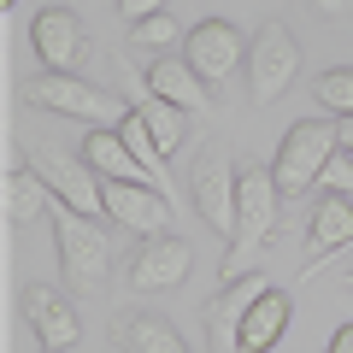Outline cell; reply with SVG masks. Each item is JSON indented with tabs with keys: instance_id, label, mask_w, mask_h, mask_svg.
Wrapping results in <instances>:
<instances>
[{
	"instance_id": "8",
	"label": "cell",
	"mask_w": 353,
	"mask_h": 353,
	"mask_svg": "<svg viewBox=\"0 0 353 353\" xmlns=\"http://www.w3.org/2000/svg\"><path fill=\"white\" fill-rule=\"evenodd\" d=\"M265 289H271L265 271H248V277L218 283V294L206 301V341H212V353H241V324H248L253 301H259Z\"/></svg>"
},
{
	"instance_id": "29",
	"label": "cell",
	"mask_w": 353,
	"mask_h": 353,
	"mask_svg": "<svg viewBox=\"0 0 353 353\" xmlns=\"http://www.w3.org/2000/svg\"><path fill=\"white\" fill-rule=\"evenodd\" d=\"M0 6H12V0H0Z\"/></svg>"
},
{
	"instance_id": "3",
	"label": "cell",
	"mask_w": 353,
	"mask_h": 353,
	"mask_svg": "<svg viewBox=\"0 0 353 353\" xmlns=\"http://www.w3.org/2000/svg\"><path fill=\"white\" fill-rule=\"evenodd\" d=\"M336 159V124H324V118H301V124L283 136L277 159H271V176H277L283 201H294V194H306L324 176V165Z\"/></svg>"
},
{
	"instance_id": "4",
	"label": "cell",
	"mask_w": 353,
	"mask_h": 353,
	"mask_svg": "<svg viewBox=\"0 0 353 353\" xmlns=\"http://www.w3.org/2000/svg\"><path fill=\"white\" fill-rule=\"evenodd\" d=\"M294 71H301V41H294V30L283 18H265L259 36L248 41V94H253V106L283 101V88L294 83Z\"/></svg>"
},
{
	"instance_id": "5",
	"label": "cell",
	"mask_w": 353,
	"mask_h": 353,
	"mask_svg": "<svg viewBox=\"0 0 353 353\" xmlns=\"http://www.w3.org/2000/svg\"><path fill=\"white\" fill-rule=\"evenodd\" d=\"M53 248H59V265L71 283H106V271H112V236L59 201H53Z\"/></svg>"
},
{
	"instance_id": "15",
	"label": "cell",
	"mask_w": 353,
	"mask_h": 353,
	"mask_svg": "<svg viewBox=\"0 0 353 353\" xmlns=\"http://www.w3.org/2000/svg\"><path fill=\"white\" fill-rule=\"evenodd\" d=\"M347 241H353V201L336 194V189H324L318 206H312V218H306V253H312V265H318L336 248H347Z\"/></svg>"
},
{
	"instance_id": "11",
	"label": "cell",
	"mask_w": 353,
	"mask_h": 353,
	"mask_svg": "<svg viewBox=\"0 0 353 353\" xmlns=\"http://www.w3.org/2000/svg\"><path fill=\"white\" fill-rule=\"evenodd\" d=\"M101 201H106V218L124 230H136L141 241L159 236L165 224V189L153 183H118V176H101Z\"/></svg>"
},
{
	"instance_id": "7",
	"label": "cell",
	"mask_w": 353,
	"mask_h": 353,
	"mask_svg": "<svg viewBox=\"0 0 353 353\" xmlns=\"http://www.w3.org/2000/svg\"><path fill=\"white\" fill-rule=\"evenodd\" d=\"M30 171L53 189L59 206H71V212H83V218H101L106 212L101 171H88V159H71L65 148H48V141H41V148H30Z\"/></svg>"
},
{
	"instance_id": "12",
	"label": "cell",
	"mask_w": 353,
	"mask_h": 353,
	"mask_svg": "<svg viewBox=\"0 0 353 353\" xmlns=\"http://www.w3.org/2000/svg\"><path fill=\"white\" fill-rule=\"evenodd\" d=\"M24 318H30V330H36V341L48 353H65V347L83 341V318H77L71 301H65L59 289H48V283H30L24 289Z\"/></svg>"
},
{
	"instance_id": "9",
	"label": "cell",
	"mask_w": 353,
	"mask_h": 353,
	"mask_svg": "<svg viewBox=\"0 0 353 353\" xmlns=\"http://www.w3.org/2000/svg\"><path fill=\"white\" fill-rule=\"evenodd\" d=\"M183 59L218 88L236 65H248V41H241V30L230 24V18H201V24L183 36Z\"/></svg>"
},
{
	"instance_id": "25",
	"label": "cell",
	"mask_w": 353,
	"mask_h": 353,
	"mask_svg": "<svg viewBox=\"0 0 353 353\" xmlns=\"http://www.w3.org/2000/svg\"><path fill=\"white\" fill-rule=\"evenodd\" d=\"M159 12H165V0H118L124 24H141V18H159Z\"/></svg>"
},
{
	"instance_id": "2",
	"label": "cell",
	"mask_w": 353,
	"mask_h": 353,
	"mask_svg": "<svg viewBox=\"0 0 353 353\" xmlns=\"http://www.w3.org/2000/svg\"><path fill=\"white\" fill-rule=\"evenodd\" d=\"M24 101L41 106V112H59V118H83V124H94V130H118L130 118V106L118 101L112 88L83 83L77 71H41L36 83H24Z\"/></svg>"
},
{
	"instance_id": "19",
	"label": "cell",
	"mask_w": 353,
	"mask_h": 353,
	"mask_svg": "<svg viewBox=\"0 0 353 353\" xmlns=\"http://www.w3.org/2000/svg\"><path fill=\"white\" fill-rule=\"evenodd\" d=\"M48 206H53V189L41 183L36 171H30V165L6 171V218H12V224H36Z\"/></svg>"
},
{
	"instance_id": "22",
	"label": "cell",
	"mask_w": 353,
	"mask_h": 353,
	"mask_svg": "<svg viewBox=\"0 0 353 353\" xmlns=\"http://www.w3.org/2000/svg\"><path fill=\"white\" fill-rule=\"evenodd\" d=\"M318 106L336 118H353V65H336L318 77Z\"/></svg>"
},
{
	"instance_id": "18",
	"label": "cell",
	"mask_w": 353,
	"mask_h": 353,
	"mask_svg": "<svg viewBox=\"0 0 353 353\" xmlns=\"http://www.w3.org/2000/svg\"><path fill=\"white\" fill-rule=\"evenodd\" d=\"M289 312H294L289 294H283V289H265L259 301H253L248 324H241V353H271L283 341V330H289Z\"/></svg>"
},
{
	"instance_id": "27",
	"label": "cell",
	"mask_w": 353,
	"mask_h": 353,
	"mask_svg": "<svg viewBox=\"0 0 353 353\" xmlns=\"http://www.w3.org/2000/svg\"><path fill=\"white\" fill-rule=\"evenodd\" d=\"M330 353H353V324H341L336 336H330Z\"/></svg>"
},
{
	"instance_id": "6",
	"label": "cell",
	"mask_w": 353,
	"mask_h": 353,
	"mask_svg": "<svg viewBox=\"0 0 353 353\" xmlns=\"http://www.w3.org/2000/svg\"><path fill=\"white\" fill-rule=\"evenodd\" d=\"M189 189H194V206H201V218L230 241V236H236V206H241V171H236V159H230L218 141L194 153Z\"/></svg>"
},
{
	"instance_id": "23",
	"label": "cell",
	"mask_w": 353,
	"mask_h": 353,
	"mask_svg": "<svg viewBox=\"0 0 353 353\" xmlns=\"http://www.w3.org/2000/svg\"><path fill=\"white\" fill-rule=\"evenodd\" d=\"M176 36H189V30L176 24L171 12H159V18H141V24H130V41H136V48H153V53H171V48H176Z\"/></svg>"
},
{
	"instance_id": "21",
	"label": "cell",
	"mask_w": 353,
	"mask_h": 353,
	"mask_svg": "<svg viewBox=\"0 0 353 353\" xmlns=\"http://www.w3.org/2000/svg\"><path fill=\"white\" fill-rule=\"evenodd\" d=\"M118 136H124V148L153 171V183H165V153H159V141H153V130H148V118H141V106H130V118L118 124Z\"/></svg>"
},
{
	"instance_id": "28",
	"label": "cell",
	"mask_w": 353,
	"mask_h": 353,
	"mask_svg": "<svg viewBox=\"0 0 353 353\" xmlns=\"http://www.w3.org/2000/svg\"><path fill=\"white\" fill-rule=\"evenodd\" d=\"M336 148L353 153V118H341V124H336Z\"/></svg>"
},
{
	"instance_id": "30",
	"label": "cell",
	"mask_w": 353,
	"mask_h": 353,
	"mask_svg": "<svg viewBox=\"0 0 353 353\" xmlns=\"http://www.w3.org/2000/svg\"><path fill=\"white\" fill-rule=\"evenodd\" d=\"M41 353H48V347H41Z\"/></svg>"
},
{
	"instance_id": "24",
	"label": "cell",
	"mask_w": 353,
	"mask_h": 353,
	"mask_svg": "<svg viewBox=\"0 0 353 353\" xmlns=\"http://www.w3.org/2000/svg\"><path fill=\"white\" fill-rule=\"evenodd\" d=\"M318 189H336V194H347V201H353V153L336 148V159H330L324 176H318Z\"/></svg>"
},
{
	"instance_id": "20",
	"label": "cell",
	"mask_w": 353,
	"mask_h": 353,
	"mask_svg": "<svg viewBox=\"0 0 353 353\" xmlns=\"http://www.w3.org/2000/svg\"><path fill=\"white\" fill-rule=\"evenodd\" d=\"M141 118H148V130H153V141H159L165 159H171V153L189 141V112H183V106H171V101H159V94H148Z\"/></svg>"
},
{
	"instance_id": "14",
	"label": "cell",
	"mask_w": 353,
	"mask_h": 353,
	"mask_svg": "<svg viewBox=\"0 0 353 353\" xmlns=\"http://www.w3.org/2000/svg\"><path fill=\"white\" fill-rule=\"evenodd\" d=\"M148 88L159 94V101H171V106H183L189 118H201V112H212V83H206L201 71H194L183 53H159V59L148 65Z\"/></svg>"
},
{
	"instance_id": "26",
	"label": "cell",
	"mask_w": 353,
	"mask_h": 353,
	"mask_svg": "<svg viewBox=\"0 0 353 353\" xmlns=\"http://www.w3.org/2000/svg\"><path fill=\"white\" fill-rule=\"evenodd\" d=\"M318 18H341V12H353V0H306Z\"/></svg>"
},
{
	"instance_id": "10",
	"label": "cell",
	"mask_w": 353,
	"mask_h": 353,
	"mask_svg": "<svg viewBox=\"0 0 353 353\" xmlns=\"http://www.w3.org/2000/svg\"><path fill=\"white\" fill-rule=\"evenodd\" d=\"M30 48H36V59L48 65V71H77V65L88 59V30H83V18H77L71 6H48V12H36V24H30Z\"/></svg>"
},
{
	"instance_id": "17",
	"label": "cell",
	"mask_w": 353,
	"mask_h": 353,
	"mask_svg": "<svg viewBox=\"0 0 353 353\" xmlns=\"http://www.w3.org/2000/svg\"><path fill=\"white\" fill-rule=\"evenodd\" d=\"M83 159H88V171L118 176V183H153V171H148V165H141L136 153L124 148V136H118V130H88ZM153 189H159V183H153Z\"/></svg>"
},
{
	"instance_id": "16",
	"label": "cell",
	"mask_w": 353,
	"mask_h": 353,
	"mask_svg": "<svg viewBox=\"0 0 353 353\" xmlns=\"http://www.w3.org/2000/svg\"><path fill=\"white\" fill-rule=\"evenodd\" d=\"M112 341L124 353H189V341L176 336L159 312H130V306L112 318Z\"/></svg>"
},
{
	"instance_id": "13",
	"label": "cell",
	"mask_w": 353,
	"mask_h": 353,
	"mask_svg": "<svg viewBox=\"0 0 353 353\" xmlns=\"http://www.w3.org/2000/svg\"><path fill=\"white\" fill-rule=\"evenodd\" d=\"M194 265V248L183 236H148L130 259V289H176Z\"/></svg>"
},
{
	"instance_id": "1",
	"label": "cell",
	"mask_w": 353,
	"mask_h": 353,
	"mask_svg": "<svg viewBox=\"0 0 353 353\" xmlns=\"http://www.w3.org/2000/svg\"><path fill=\"white\" fill-rule=\"evenodd\" d=\"M277 206H283V189L265 165H248L241 171V206H236V236H230V253H224V283L230 277H248L259 271V253L277 241Z\"/></svg>"
}]
</instances>
